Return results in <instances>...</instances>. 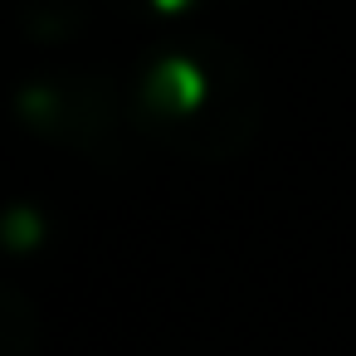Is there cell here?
<instances>
[{
    "instance_id": "1",
    "label": "cell",
    "mask_w": 356,
    "mask_h": 356,
    "mask_svg": "<svg viewBox=\"0 0 356 356\" xmlns=\"http://www.w3.org/2000/svg\"><path fill=\"white\" fill-rule=\"evenodd\" d=\"M137 118L171 147L195 156H229L254 137L259 122L254 74L220 40L171 49L142 69Z\"/></svg>"
},
{
    "instance_id": "2",
    "label": "cell",
    "mask_w": 356,
    "mask_h": 356,
    "mask_svg": "<svg viewBox=\"0 0 356 356\" xmlns=\"http://www.w3.org/2000/svg\"><path fill=\"white\" fill-rule=\"evenodd\" d=\"M15 103H20V118L35 132H44L54 142H69L79 152H98L113 137V113H108L113 103H108V83L98 74L35 83Z\"/></svg>"
},
{
    "instance_id": "3",
    "label": "cell",
    "mask_w": 356,
    "mask_h": 356,
    "mask_svg": "<svg viewBox=\"0 0 356 356\" xmlns=\"http://www.w3.org/2000/svg\"><path fill=\"white\" fill-rule=\"evenodd\" d=\"M35 351V307L25 293L0 283V356H30Z\"/></svg>"
}]
</instances>
